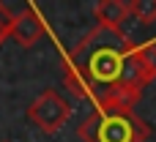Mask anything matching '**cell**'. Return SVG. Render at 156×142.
I'll return each instance as SVG.
<instances>
[{"label":"cell","instance_id":"obj_1","mask_svg":"<svg viewBox=\"0 0 156 142\" xmlns=\"http://www.w3.org/2000/svg\"><path fill=\"white\" fill-rule=\"evenodd\" d=\"M66 85L96 104V109H134L151 77L134 57V44L123 30L96 25L66 57Z\"/></svg>","mask_w":156,"mask_h":142},{"label":"cell","instance_id":"obj_3","mask_svg":"<svg viewBox=\"0 0 156 142\" xmlns=\"http://www.w3.org/2000/svg\"><path fill=\"white\" fill-rule=\"evenodd\" d=\"M69 101L58 93V90H44L33 99V104L27 107V118L44 131V134H55L66 120H69Z\"/></svg>","mask_w":156,"mask_h":142},{"label":"cell","instance_id":"obj_8","mask_svg":"<svg viewBox=\"0 0 156 142\" xmlns=\"http://www.w3.org/2000/svg\"><path fill=\"white\" fill-rule=\"evenodd\" d=\"M11 19H14V14L0 3V47L5 44V38H11Z\"/></svg>","mask_w":156,"mask_h":142},{"label":"cell","instance_id":"obj_4","mask_svg":"<svg viewBox=\"0 0 156 142\" xmlns=\"http://www.w3.org/2000/svg\"><path fill=\"white\" fill-rule=\"evenodd\" d=\"M44 33H47V25H44V19L38 16V11L33 5L22 8L19 14H14V19H11V38L19 47H25V49L33 47Z\"/></svg>","mask_w":156,"mask_h":142},{"label":"cell","instance_id":"obj_7","mask_svg":"<svg viewBox=\"0 0 156 142\" xmlns=\"http://www.w3.org/2000/svg\"><path fill=\"white\" fill-rule=\"evenodd\" d=\"M129 16H134L143 25L156 22V0H132L129 3Z\"/></svg>","mask_w":156,"mask_h":142},{"label":"cell","instance_id":"obj_5","mask_svg":"<svg viewBox=\"0 0 156 142\" xmlns=\"http://www.w3.org/2000/svg\"><path fill=\"white\" fill-rule=\"evenodd\" d=\"M93 14H96V25L110 27V30H121L123 22L129 19V3H123V0H101V3H96Z\"/></svg>","mask_w":156,"mask_h":142},{"label":"cell","instance_id":"obj_2","mask_svg":"<svg viewBox=\"0 0 156 142\" xmlns=\"http://www.w3.org/2000/svg\"><path fill=\"white\" fill-rule=\"evenodd\" d=\"M82 142H145L151 129L134 109H93L77 129Z\"/></svg>","mask_w":156,"mask_h":142},{"label":"cell","instance_id":"obj_6","mask_svg":"<svg viewBox=\"0 0 156 142\" xmlns=\"http://www.w3.org/2000/svg\"><path fill=\"white\" fill-rule=\"evenodd\" d=\"M134 57L140 63V68L151 77V82L156 79V41H145V44H134Z\"/></svg>","mask_w":156,"mask_h":142}]
</instances>
